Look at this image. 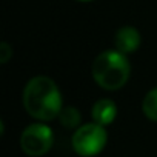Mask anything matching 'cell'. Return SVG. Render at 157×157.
<instances>
[{
	"label": "cell",
	"mask_w": 157,
	"mask_h": 157,
	"mask_svg": "<svg viewBox=\"0 0 157 157\" xmlns=\"http://www.w3.org/2000/svg\"><path fill=\"white\" fill-rule=\"evenodd\" d=\"M142 111L149 120L157 122V86L145 96L142 102Z\"/></svg>",
	"instance_id": "obj_7"
},
{
	"label": "cell",
	"mask_w": 157,
	"mask_h": 157,
	"mask_svg": "<svg viewBox=\"0 0 157 157\" xmlns=\"http://www.w3.org/2000/svg\"><path fill=\"white\" fill-rule=\"evenodd\" d=\"M78 2H91V0H78Z\"/></svg>",
	"instance_id": "obj_10"
},
{
	"label": "cell",
	"mask_w": 157,
	"mask_h": 157,
	"mask_svg": "<svg viewBox=\"0 0 157 157\" xmlns=\"http://www.w3.org/2000/svg\"><path fill=\"white\" fill-rule=\"evenodd\" d=\"M91 116H93V120L102 126H106V125H111L114 120H116V116H117V106L113 100L109 99H102L99 102L94 103L93 106V111H91Z\"/></svg>",
	"instance_id": "obj_6"
},
{
	"label": "cell",
	"mask_w": 157,
	"mask_h": 157,
	"mask_svg": "<svg viewBox=\"0 0 157 157\" xmlns=\"http://www.w3.org/2000/svg\"><path fill=\"white\" fill-rule=\"evenodd\" d=\"M23 106L37 120L48 122L59 117L63 109L62 94L52 78L46 75L33 77L23 90Z\"/></svg>",
	"instance_id": "obj_1"
},
{
	"label": "cell",
	"mask_w": 157,
	"mask_h": 157,
	"mask_svg": "<svg viewBox=\"0 0 157 157\" xmlns=\"http://www.w3.org/2000/svg\"><path fill=\"white\" fill-rule=\"evenodd\" d=\"M114 45H116V49L122 54L134 52L140 46V34L132 26H123L116 33Z\"/></svg>",
	"instance_id": "obj_5"
},
{
	"label": "cell",
	"mask_w": 157,
	"mask_h": 157,
	"mask_svg": "<svg viewBox=\"0 0 157 157\" xmlns=\"http://www.w3.org/2000/svg\"><path fill=\"white\" fill-rule=\"evenodd\" d=\"M54 142L52 129L45 123H33L26 126L20 136V148L29 157H40L46 154Z\"/></svg>",
	"instance_id": "obj_4"
},
{
	"label": "cell",
	"mask_w": 157,
	"mask_h": 157,
	"mask_svg": "<svg viewBox=\"0 0 157 157\" xmlns=\"http://www.w3.org/2000/svg\"><path fill=\"white\" fill-rule=\"evenodd\" d=\"M11 57H13V48L6 42L0 43V63H6Z\"/></svg>",
	"instance_id": "obj_9"
},
{
	"label": "cell",
	"mask_w": 157,
	"mask_h": 157,
	"mask_svg": "<svg viewBox=\"0 0 157 157\" xmlns=\"http://www.w3.org/2000/svg\"><path fill=\"white\" fill-rule=\"evenodd\" d=\"M59 120H60V123H62L65 128H69V129H71V128H75V126L80 125L82 116H80V113H78L77 108H74V106H66V108H63V109L60 111Z\"/></svg>",
	"instance_id": "obj_8"
},
{
	"label": "cell",
	"mask_w": 157,
	"mask_h": 157,
	"mask_svg": "<svg viewBox=\"0 0 157 157\" xmlns=\"http://www.w3.org/2000/svg\"><path fill=\"white\" fill-rule=\"evenodd\" d=\"M108 142L105 126L99 123H86L77 128L72 136V148L82 157H94L103 151Z\"/></svg>",
	"instance_id": "obj_3"
},
{
	"label": "cell",
	"mask_w": 157,
	"mask_h": 157,
	"mask_svg": "<svg viewBox=\"0 0 157 157\" xmlns=\"http://www.w3.org/2000/svg\"><path fill=\"white\" fill-rule=\"evenodd\" d=\"M131 74L129 62L125 54L116 51H103L93 62V78L94 82L106 90L116 91L125 86Z\"/></svg>",
	"instance_id": "obj_2"
}]
</instances>
